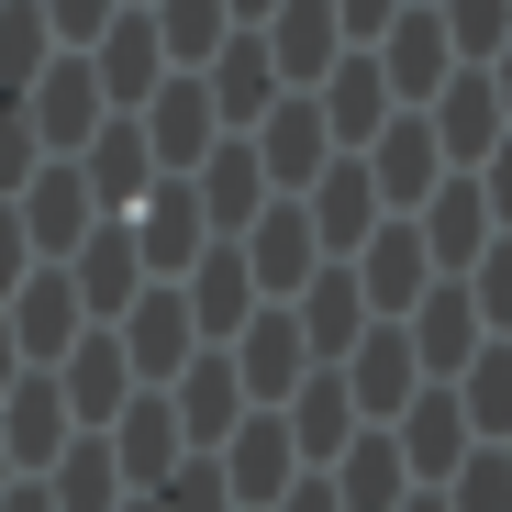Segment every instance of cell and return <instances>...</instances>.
Masks as SVG:
<instances>
[{
    "label": "cell",
    "mask_w": 512,
    "mask_h": 512,
    "mask_svg": "<svg viewBox=\"0 0 512 512\" xmlns=\"http://www.w3.org/2000/svg\"><path fill=\"white\" fill-rule=\"evenodd\" d=\"M223 368H234V390H245V412H279L301 379H312V346H301V323H290V301H256L245 312V334L234 346H212Z\"/></svg>",
    "instance_id": "1"
},
{
    "label": "cell",
    "mask_w": 512,
    "mask_h": 512,
    "mask_svg": "<svg viewBox=\"0 0 512 512\" xmlns=\"http://www.w3.org/2000/svg\"><path fill=\"white\" fill-rule=\"evenodd\" d=\"M379 435H390V457H401V479H412V490H446V479H457V457H468V412H457V390L423 379V390L379 423Z\"/></svg>",
    "instance_id": "2"
},
{
    "label": "cell",
    "mask_w": 512,
    "mask_h": 512,
    "mask_svg": "<svg viewBox=\"0 0 512 512\" xmlns=\"http://www.w3.org/2000/svg\"><path fill=\"white\" fill-rule=\"evenodd\" d=\"M368 67H379V90H390V112H423L457 78V45H446V23L423 12V0H401V23L368 45Z\"/></svg>",
    "instance_id": "3"
},
{
    "label": "cell",
    "mask_w": 512,
    "mask_h": 512,
    "mask_svg": "<svg viewBox=\"0 0 512 512\" xmlns=\"http://www.w3.org/2000/svg\"><path fill=\"white\" fill-rule=\"evenodd\" d=\"M346 279H357V301H368V323H401L423 290H435V256H423V234H412V212H390L357 256H346Z\"/></svg>",
    "instance_id": "4"
},
{
    "label": "cell",
    "mask_w": 512,
    "mask_h": 512,
    "mask_svg": "<svg viewBox=\"0 0 512 512\" xmlns=\"http://www.w3.org/2000/svg\"><path fill=\"white\" fill-rule=\"evenodd\" d=\"M112 346H123V368H134V390H167L190 357H201V334H190V312H179V290L167 279H145L134 290V312L112 323Z\"/></svg>",
    "instance_id": "5"
},
{
    "label": "cell",
    "mask_w": 512,
    "mask_h": 512,
    "mask_svg": "<svg viewBox=\"0 0 512 512\" xmlns=\"http://www.w3.org/2000/svg\"><path fill=\"white\" fill-rule=\"evenodd\" d=\"M23 123H34V145L45 156H78V145H90L112 112H101V78H90V56H45V78H34V90L12 101Z\"/></svg>",
    "instance_id": "6"
},
{
    "label": "cell",
    "mask_w": 512,
    "mask_h": 512,
    "mask_svg": "<svg viewBox=\"0 0 512 512\" xmlns=\"http://www.w3.org/2000/svg\"><path fill=\"white\" fill-rule=\"evenodd\" d=\"M357 167H368L379 212H423V201H435V179H457V167L435 156V134H423V112H390V123L357 145Z\"/></svg>",
    "instance_id": "7"
},
{
    "label": "cell",
    "mask_w": 512,
    "mask_h": 512,
    "mask_svg": "<svg viewBox=\"0 0 512 512\" xmlns=\"http://www.w3.org/2000/svg\"><path fill=\"white\" fill-rule=\"evenodd\" d=\"M78 56H90V78H101V112H145V101L167 90V45H156L145 12H112Z\"/></svg>",
    "instance_id": "8"
},
{
    "label": "cell",
    "mask_w": 512,
    "mask_h": 512,
    "mask_svg": "<svg viewBox=\"0 0 512 512\" xmlns=\"http://www.w3.org/2000/svg\"><path fill=\"white\" fill-rule=\"evenodd\" d=\"M67 290H78V323H90V334H112V323L134 312V290H145L134 234H123V223H90V234H78V256H67Z\"/></svg>",
    "instance_id": "9"
},
{
    "label": "cell",
    "mask_w": 512,
    "mask_h": 512,
    "mask_svg": "<svg viewBox=\"0 0 512 512\" xmlns=\"http://www.w3.org/2000/svg\"><path fill=\"white\" fill-rule=\"evenodd\" d=\"M67 446H78V423H67L56 379H45V368H23L12 390H0V457H12V479H45Z\"/></svg>",
    "instance_id": "10"
},
{
    "label": "cell",
    "mask_w": 512,
    "mask_h": 512,
    "mask_svg": "<svg viewBox=\"0 0 512 512\" xmlns=\"http://www.w3.org/2000/svg\"><path fill=\"white\" fill-rule=\"evenodd\" d=\"M301 223H312V245H323V268H346V256H357L390 212H379V190H368V167H357V156H334L323 179L301 190Z\"/></svg>",
    "instance_id": "11"
},
{
    "label": "cell",
    "mask_w": 512,
    "mask_h": 512,
    "mask_svg": "<svg viewBox=\"0 0 512 512\" xmlns=\"http://www.w3.org/2000/svg\"><path fill=\"white\" fill-rule=\"evenodd\" d=\"M234 256H245V279H256V301H301V279L323 268V245H312V223H301V201H268L245 234H234Z\"/></svg>",
    "instance_id": "12"
},
{
    "label": "cell",
    "mask_w": 512,
    "mask_h": 512,
    "mask_svg": "<svg viewBox=\"0 0 512 512\" xmlns=\"http://www.w3.org/2000/svg\"><path fill=\"white\" fill-rule=\"evenodd\" d=\"M201 101H212V123H223V134H256L290 90H279V67H268V45H256V34H223V45H212V67H201Z\"/></svg>",
    "instance_id": "13"
},
{
    "label": "cell",
    "mask_w": 512,
    "mask_h": 512,
    "mask_svg": "<svg viewBox=\"0 0 512 512\" xmlns=\"http://www.w3.org/2000/svg\"><path fill=\"white\" fill-rule=\"evenodd\" d=\"M123 234H134V256H145V279H190V256L212 245V223H201L190 179H156V190L123 212Z\"/></svg>",
    "instance_id": "14"
},
{
    "label": "cell",
    "mask_w": 512,
    "mask_h": 512,
    "mask_svg": "<svg viewBox=\"0 0 512 512\" xmlns=\"http://www.w3.org/2000/svg\"><path fill=\"white\" fill-rule=\"evenodd\" d=\"M101 446H112V479H123L134 501H145V490H156L167 468L190 457V446H179V412H167V390H134V401H123V412L101 423Z\"/></svg>",
    "instance_id": "15"
},
{
    "label": "cell",
    "mask_w": 512,
    "mask_h": 512,
    "mask_svg": "<svg viewBox=\"0 0 512 512\" xmlns=\"http://www.w3.org/2000/svg\"><path fill=\"white\" fill-rule=\"evenodd\" d=\"M0 334H12V357H23V368H56V357L78 346V334H90V323H78V290H67V268H34L12 301H0Z\"/></svg>",
    "instance_id": "16"
},
{
    "label": "cell",
    "mask_w": 512,
    "mask_h": 512,
    "mask_svg": "<svg viewBox=\"0 0 512 512\" xmlns=\"http://www.w3.org/2000/svg\"><path fill=\"white\" fill-rule=\"evenodd\" d=\"M245 145H256V167H268V201H301V190L323 179V167H334V134H323V112H312L301 90H290L268 123H256Z\"/></svg>",
    "instance_id": "17"
},
{
    "label": "cell",
    "mask_w": 512,
    "mask_h": 512,
    "mask_svg": "<svg viewBox=\"0 0 512 512\" xmlns=\"http://www.w3.org/2000/svg\"><path fill=\"white\" fill-rule=\"evenodd\" d=\"M167 290H179V312H190V334H201V346H234V334H245V312H256V279H245V256H234L223 234L190 256V279H167Z\"/></svg>",
    "instance_id": "18"
},
{
    "label": "cell",
    "mask_w": 512,
    "mask_h": 512,
    "mask_svg": "<svg viewBox=\"0 0 512 512\" xmlns=\"http://www.w3.org/2000/svg\"><path fill=\"white\" fill-rule=\"evenodd\" d=\"M401 346H412V368H423V379L446 390V379H457V368H468V357L490 346V334H479L468 290H457V279H435V290H423V301L401 312Z\"/></svg>",
    "instance_id": "19"
},
{
    "label": "cell",
    "mask_w": 512,
    "mask_h": 512,
    "mask_svg": "<svg viewBox=\"0 0 512 512\" xmlns=\"http://www.w3.org/2000/svg\"><path fill=\"white\" fill-rule=\"evenodd\" d=\"M134 134H145V156H156V179H190V167L223 145V123H212V101H201V78H167V90L134 112Z\"/></svg>",
    "instance_id": "20"
},
{
    "label": "cell",
    "mask_w": 512,
    "mask_h": 512,
    "mask_svg": "<svg viewBox=\"0 0 512 512\" xmlns=\"http://www.w3.org/2000/svg\"><path fill=\"white\" fill-rule=\"evenodd\" d=\"M212 468H223V490H234V512H268L290 479H301V457H290V435H279V412H245L234 435L212 446Z\"/></svg>",
    "instance_id": "21"
},
{
    "label": "cell",
    "mask_w": 512,
    "mask_h": 512,
    "mask_svg": "<svg viewBox=\"0 0 512 512\" xmlns=\"http://www.w3.org/2000/svg\"><path fill=\"white\" fill-rule=\"evenodd\" d=\"M67 167H78V179H90V212H101V223H123V212H134V201L156 190V156H145L134 112H112V123H101L90 145H78Z\"/></svg>",
    "instance_id": "22"
},
{
    "label": "cell",
    "mask_w": 512,
    "mask_h": 512,
    "mask_svg": "<svg viewBox=\"0 0 512 512\" xmlns=\"http://www.w3.org/2000/svg\"><path fill=\"white\" fill-rule=\"evenodd\" d=\"M423 134H435V156H446L457 179H468V167H479V156H490L512 123H501V101H490V78H479V67H457L446 90L423 101Z\"/></svg>",
    "instance_id": "23"
},
{
    "label": "cell",
    "mask_w": 512,
    "mask_h": 512,
    "mask_svg": "<svg viewBox=\"0 0 512 512\" xmlns=\"http://www.w3.org/2000/svg\"><path fill=\"white\" fill-rule=\"evenodd\" d=\"M312 112H323V134H334V156H357L379 123H390V90H379V67H368V45H346V56H334L323 78H312V90H301Z\"/></svg>",
    "instance_id": "24"
},
{
    "label": "cell",
    "mask_w": 512,
    "mask_h": 512,
    "mask_svg": "<svg viewBox=\"0 0 512 512\" xmlns=\"http://www.w3.org/2000/svg\"><path fill=\"white\" fill-rule=\"evenodd\" d=\"M279 435H290V457H301V468H334V457H346V446L368 435V423H357L346 379H334V368H312V379L279 401Z\"/></svg>",
    "instance_id": "25"
},
{
    "label": "cell",
    "mask_w": 512,
    "mask_h": 512,
    "mask_svg": "<svg viewBox=\"0 0 512 512\" xmlns=\"http://www.w3.org/2000/svg\"><path fill=\"white\" fill-rule=\"evenodd\" d=\"M45 379H56V401H67V423H78V435H101V423L134 401V368H123V346H112V334H78V346H67Z\"/></svg>",
    "instance_id": "26"
},
{
    "label": "cell",
    "mask_w": 512,
    "mask_h": 512,
    "mask_svg": "<svg viewBox=\"0 0 512 512\" xmlns=\"http://www.w3.org/2000/svg\"><path fill=\"white\" fill-rule=\"evenodd\" d=\"M190 201H201V223H212L223 245H234L256 212H268V167H256V145H245V134H223V145L190 167Z\"/></svg>",
    "instance_id": "27"
},
{
    "label": "cell",
    "mask_w": 512,
    "mask_h": 512,
    "mask_svg": "<svg viewBox=\"0 0 512 512\" xmlns=\"http://www.w3.org/2000/svg\"><path fill=\"white\" fill-rule=\"evenodd\" d=\"M334 379H346L357 423H390V412L423 390V368H412V346H401V323H368L357 346H346V368H334Z\"/></svg>",
    "instance_id": "28"
},
{
    "label": "cell",
    "mask_w": 512,
    "mask_h": 512,
    "mask_svg": "<svg viewBox=\"0 0 512 512\" xmlns=\"http://www.w3.org/2000/svg\"><path fill=\"white\" fill-rule=\"evenodd\" d=\"M167 412H179V446H190V457H212V446L234 435V423H245V390H234V368L201 346L179 379H167Z\"/></svg>",
    "instance_id": "29"
},
{
    "label": "cell",
    "mask_w": 512,
    "mask_h": 512,
    "mask_svg": "<svg viewBox=\"0 0 512 512\" xmlns=\"http://www.w3.org/2000/svg\"><path fill=\"white\" fill-rule=\"evenodd\" d=\"M256 45H268V67H279V90H312V78L346 56V34H334V12L323 0H279L268 23H256Z\"/></svg>",
    "instance_id": "30"
},
{
    "label": "cell",
    "mask_w": 512,
    "mask_h": 512,
    "mask_svg": "<svg viewBox=\"0 0 512 512\" xmlns=\"http://www.w3.org/2000/svg\"><path fill=\"white\" fill-rule=\"evenodd\" d=\"M423 256H435V279H468L479 268V245H490V212H479V179H435V201L412 212Z\"/></svg>",
    "instance_id": "31"
},
{
    "label": "cell",
    "mask_w": 512,
    "mask_h": 512,
    "mask_svg": "<svg viewBox=\"0 0 512 512\" xmlns=\"http://www.w3.org/2000/svg\"><path fill=\"white\" fill-rule=\"evenodd\" d=\"M290 323H301L312 368H346V346L368 334V301H357V279H346V268H312V279H301V301H290Z\"/></svg>",
    "instance_id": "32"
},
{
    "label": "cell",
    "mask_w": 512,
    "mask_h": 512,
    "mask_svg": "<svg viewBox=\"0 0 512 512\" xmlns=\"http://www.w3.org/2000/svg\"><path fill=\"white\" fill-rule=\"evenodd\" d=\"M323 490H334V512H401V501H412V479H401V457H390L379 423H368V435L323 468Z\"/></svg>",
    "instance_id": "33"
},
{
    "label": "cell",
    "mask_w": 512,
    "mask_h": 512,
    "mask_svg": "<svg viewBox=\"0 0 512 512\" xmlns=\"http://www.w3.org/2000/svg\"><path fill=\"white\" fill-rule=\"evenodd\" d=\"M145 23H156V45H167V78H201V67H212V45L234 34L223 0H145Z\"/></svg>",
    "instance_id": "34"
},
{
    "label": "cell",
    "mask_w": 512,
    "mask_h": 512,
    "mask_svg": "<svg viewBox=\"0 0 512 512\" xmlns=\"http://www.w3.org/2000/svg\"><path fill=\"white\" fill-rule=\"evenodd\" d=\"M34 490H45L56 512H123V501H134V490L112 479V446H101V435H78V446H67L45 479H34Z\"/></svg>",
    "instance_id": "35"
},
{
    "label": "cell",
    "mask_w": 512,
    "mask_h": 512,
    "mask_svg": "<svg viewBox=\"0 0 512 512\" xmlns=\"http://www.w3.org/2000/svg\"><path fill=\"white\" fill-rule=\"evenodd\" d=\"M446 390H457V412H468V446H501V435H512V346H479Z\"/></svg>",
    "instance_id": "36"
},
{
    "label": "cell",
    "mask_w": 512,
    "mask_h": 512,
    "mask_svg": "<svg viewBox=\"0 0 512 512\" xmlns=\"http://www.w3.org/2000/svg\"><path fill=\"white\" fill-rule=\"evenodd\" d=\"M45 56H56L45 12H34V0H0V101H23L34 78H45Z\"/></svg>",
    "instance_id": "37"
},
{
    "label": "cell",
    "mask_w": 512,
    "mask_h": 512,
    "mask_svg": "<svg viewBox=\"0 0 512 512\" xmlns=\"http://www.w3.org/2000/svg\"><path fill=\"white\" fill-rule=\"evenodd\" d=\"M457 290H468V312H479L490 346H512V234H490V245H479V268H468Z\"/></svg>",
    "instance_id": "38"
},
{
    "label": "cell",
    "mask_w": 512,
    "mask_h": 512,
    "mask_svg": "<svg viewBox=\"0 0 512 512\" xmlns=\"http://www.w3.org/2000/svg\"><path fill=\"white\" fill-rule=\"evenodd\" d=\"M423 12L446 23V45H457V67H490V45L512 34V0H423Z\"/></svg>",
    "instance_id": "39"
},
{
    "label": "cell",
    "mask_w": 512,
    "mask_h": 512,
    "mask_svg": "<svg viewBox=\"0 0 512 512\" xmlns=\"http://www.w3.org/2000/svg\"><path fill=\"white\" fill-rule=\"evenodd\" d=\"M435 501H446V512H512V468H501V446H468L457 479H446Z\"/></svg>",
    "instance_id": "40"
},
{
    "label": "cell",
    "mask_w": 512,
    "mask_h": 512,
    "mask_svg": "<svg viewBox=\"0 0 512 512\" xmlns=\"http://www.w3.org/2000/svg\"><path fill=\"white\" fill-rule=\"evenodd\" d=\"M145 501H156V512H234V490H223V468H212V457H179Z\"/></svg>",
    "instance_id": "41"
},
{
    "label": "cell",
    "mask_w": 512,
    "mask_h": 512,
    "mask_svg": "<svg viewBox=\"0 0 512 512\" xmlns=\"http://www.w3.org/2000/svg\"><path fill=\"white\" fill-rule=\"evenodd\" d=\"M34 12H45V34H56V56H78V45H90L112 12H123V0H34Z\"/></svg>",
    "instance_id": "42"
},
{
    "label": "cell",
    "mask_w": 512,
    "mask_h": 512,
    "mask_svg": "<svg viewBox=\"0 0 512 512\" xmlns=\"http://www.w3.org/2000/svg\"><path fill=\"white\" fill-rule=\"evenodd\" d=\"M34 167H45V145H34V123H23L12 101H0V201H12V190L34 179Z\"/></svg>",
    "instance_id": "43"
},
{
    "label": "cell",
    "mask_w": 512,
    "mask_h": 512,
    "mask_svg": "<svg viewBox=\"0 0 512 512\" xmlns=\"http://www.w3.org/2000/svg\"><path fill=\"white\" fill-rule=\"evenodd\" d=\"M468 179H479V212H490V234H512V134L468 167Z\"/></svg>",
    "instance_id": "44"
},
{
    "label": "cell",
    "mask_w": 512,
    "mask_h": 512,
    "mask_svg": "<svg viewBox=\"0 0 512 512\" xmlns=\"http://www.w3.org/2000/svg\"><path fill=\"white\" fill-rule=\"evenodd\" d=\"M323 12H334V34H346V45H379V34L401 23V0H323Z\"/></svg>",
    "instance_id": "45"
},
{
    "label": "cell",
    "mask_w": 512,
    "mask_h": 512,
    "mask_svg": "<svg viewBox=\"0 0 512 512\" xmlns=\"http://www.w3.org/2000/svg\"><path fill=\"white\" fill-rule=\"evenodd\" d=\"M34 279V245H23V223H12V201H0V301H12Z\"/></svg>",
    "instance_id": "46"
},
{
    "label": "cell",
    "mask_w": 512,
    "mask_h": 512,
    "mask_svg": "<svg viewBox=\"0 0 512 512\" xmlns=\"http://www.w3.org/2000/svg\"><path fill=\"white\" fill-rule=\"evenodd\" d=\"M268 512H334V490H323V468H301V479H290V490H279Z\"/></svg>",
    "instance_id": "47"
},
{
    "label": "cell",
    "mask_w": 512,
    "mask_h": 512,
    "mask_svg": "<svg viewBox=\"0 0 512 512\" xmlns=\"http://www.w3.org/2000/svg\"><path fill=\"white\" fill-rule=\"evenodd\" d=\"M479 78H490V101H501V123H512V34L490 45V67H479Z\"/></svg>",
    "instance_id": "48"
},
{
    "label": "cell",
    "mask_w": 512,
    "mask_h": 512,
    "mask_svg": "<svg viewBox=\"0 0 512 512\" xmlns=\"http://www.w3.org/2000/svg\"><path fill=\"white\" fill-rule=\"evenodd\" d=\"M0 512H56V501H45L34 479H12V490H0Z\"/></svg>",
    "instance_id": "49"
},
{
    "label": "cell",
    "mask_w": 512,
    "mask_h": 512,
    "mask_svg": "<svg viewBox=\"0 0 512 512\" xmlns=\"http://www.w3.org/2000/svg\"><path fill=\"white\" fill-rule=\"evenodd\" d=\"M223 12H234V34H256V23H268V12H279V0H223Z\"/></svg>",
    "instance_id": "50"
},
{
    "label": "cell",
    "mask_w": 512,
    "mask_h": 512,
    "mask_svg": "<svg viewBox=\"0 0 512 512\" xmlns=\"http://www.w3.org/2000/svg\"><path fill=\"white\" fill-rule=\"evenodd\" d=\"M12 379H23V357H12V334H0V390H12Z\"/></svg>",
    "instance_id": "51"
},
{
    "label": "cell",
    "mask_w": 512,
    "mask_h": 512,
    "mask_svg": "<svg viewBox=\"0 0 512 512\" xmlns=\"http://www.w3.org/2000/svg\"><path fill=\"white\" fill-rule=\"evenodd\" d=\"M401 512H446V501H435V490H412V501H401Z\"/></svg>",
    "instance_id": "52"
},
{
    "label": "cell",
    "mask_w": 512,
    "mask_h": 512,
    "mask_svg": "<svg viewBox=\"0 0 512 512\" xmlns=\"http://www.w3.org/2000/svg\"><path fill=\"white\" fill-rule=\"evenodd\" d=\"M0 490H12V457H0Z\"/></svg>",
    "instance_id": "53"
},
{
    "label": "cell",
    "mask_w": 512,
    "mask_h": 512,
    "mask_svg": "<svg viewBox=\"0 0 512 512\" xmlns=\"http://www.w3.org/2000/svg\"><path fill=\"white\" fill-rule=\"evenodd\" d=\"M123 512H156V501H123Z\"/></svg>",
    "instance_id": "54"
},
{
    "label": "cell",
    "mask_w": 512,
    "mask_h": 512,
    "mask_svg": "<svg viewBox=\"0 0 512 512\" xmlns=\"http://www.w3.org/2000/svg\"><path fill=\"white\" fill-rule=\"evenodd\" d=\"M501 468H512V435H501Z\"/></svg>",
    "instance_id": "55"
},
{
    "label": "cell",
    "mask_w": 512,
    "mask_h": 512,
    "mask_svg": "<svg viewBox=\"0 0 512 512\" xmlns=\"http://www.w3.org/2000/svg\"><path fill=\"white\" fill-rule=\"evenodd\" d=\"M123 12H145V0H123Z\"/></svg>",
    "instance_id": "56"
}]
</instances>
